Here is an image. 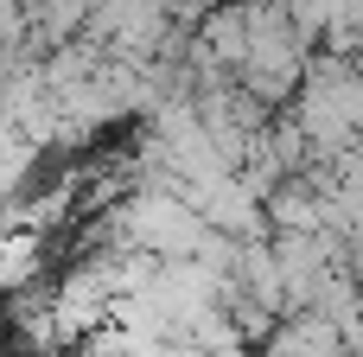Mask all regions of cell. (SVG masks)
<instances>
[{
	"label": "cell",
	"instance_id": "cell-1",
	"mask_svg": "<svg viewBox=\"0 0 363 357\" xmlns=\"http://www.w3.org/2000/svg\"><path fill=\"white\" fill-rule=\"evenodd\" d=\"M26 26V0H0V38H13Z\"/></svg>",
	"mask_w": 363,
	"mask_h": 357
}]
</instances>
